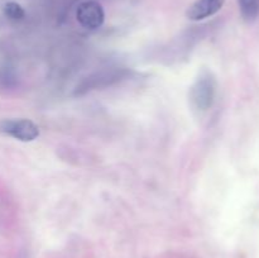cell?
I'll list each match as a JSON object with an SVG mask.
<instances>
[{
	"mask_svg": "<svg viewBox=\"0 0 259 258\" xmlns=\"http://www.w3.org/2000/svg\"><path fill=\"white\" fill-rule=\"evenodd\" d=\"M78 23L86 29H98L105 20L103 7L95 0H88L78 5L76 12Z\"/></svg>",
	"mask_w": 259,
	"mask_h": 258,
	"instance_id": "cell-3",
	"label": "cell"
},
{
	"mask_svg": "<svg viewBox=\"0 0 259 258\" xmlns=\"http://www.w3.org/2000/svg\"><path fill=\"white\" fill-rule=\"evenodd\" d=\"M3 10H4L5 17L9 18L10 20H22L25 15L24 9L18 3L14 2L7 3L4 8H3Z\"/></svg>",
	"mask_w": 259,
	"mask_h": 258,
	"instance_id": "cell-6",
	"label": "cell"
},
{
	"mask_svg": "<svg viewBox=\"0 0 259 258\" xmlns=\"http://www.w3.org/2000/svg\"><path fill=\"white\" fill-rule=\"evenodd\" d=\"M225 0H196L187 9V18L191 20H202L219 12Z\"/></svg>",
	"mask_w": 259,
	"mask_h": 258,
	"instance_id": "cell-4",
	"label": "cell"
},
{
	"mask_svg": "<svg viewBox=\"0 0 259 258\" xmlns=\"http://www.w3.org/2000/svg\"><path fill=\"white\" fill-rule=\"evenodd\" d=\"M240 13L243 19L247 22H254L259 14V2L258 0H239Z\"/></svg>",
	"mask_w": 259,
	"mask_h": 258,
	"instance_id": "cell-5",
	"label": "cell"
},
{
	"mask_svg": "<svg viewBox=\"0 0 259 258\" xmlns=\"http://www.w3.org/2000/svg\"><path fill=\"white\" fill-rule=\"evenodd\" d=\"M0 132L22 142H32L39 136V128L29 119H5L0 121Z\"/></svg>",
	"mask_w": 259,
	"mask_h": 258,
	"instance_id": "cell-2",
	"label": "cell"
},
{
	"mask_svg": "<svg viewBox=\"0 0 259 258\" xmlns=\"http://www.w3.org/2000/svg\"><path fill=\"white\" fill-rule=\"evenodd\" d=\"M215 93H217L215 78L212 77L211 73L202 72L190 90V100L195 109L205 111L214 103Z\"/></svg>",
	"mask_w": 259,
	"mask_h": 258,
	"instance_id": "cell-1",
	"label": "cell"
}]
</instances>
